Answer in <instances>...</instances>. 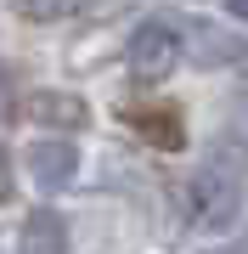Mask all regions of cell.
<instances>
[{"label": "cell", "instance_id": "2", "mask_svg": "<svg viewBox=\"0 0 248 254\" xmlns=\"http://www.w3.org/2000/svg\"><path fill=\"white\" fill-rule=\"evenodd\" d=\"M175 63H181V34L169 23H141L130 40V73L158 85L164 73H175Z\"/></svg>", "mask_w": 248, "mask_h": 254}, {"label": "cell", "instance_id": "9", "mask_svg": "<svg viewBox=\"0 0 248 254\" xmlns=\"http://www.w3.org/2000/svg\"><path fill=\"white\" fill-rule=\"evenodd\" d=\"M226 11H231L237 23H248V0H226Z\"/></svg>", "mask_w": 248, "mask_h": 254}, {"label": "cell", "instance_id": "5", "mask_svg": "<svg viewBox=\"0 0 248 254\" xmlns=\"http://www.w3.org/2000/svg\"><path fill=\"white\" fill-rule=\"evenodd\" d=\"M130 130H136L141 141H152V147H164V153H181L186 147V119L181 108H169V102H158V108H130Z\"/></svg>", "mask_w": 248, "mask_h": 254}, {"label": "cell", "instance_id": "7", "mask_svg": "<svg viewBox=\"0 0 248 254\" xmlns=\"http://www.w3.org/2000/svg\"><path fill=\"white\" fill-rule=\"evenodd\" d=\"M203 46H198V57L203 63H248V40H226V34H214V28H203Z\"/></svg>", "mask_w": 248, "mask_h": 254}, {"label": "cell", "instance_id": "8", "mask_svg": "<svg viewBox=\"0 0 248 254\" xmlns=\"http://www.w3.org/2000/svg\"><path fill=\"white\" fill-rule=\"evenodd\" d=\"M68 6H74V0H17V11H23V17H34V23H51V17H62Z\"/></svg>", "mask_w": 248, "mask_h": 254}, {"label": "cell", "instance_id": "1", "mask_svg": "<svg viewBox=\"0 0 248 254\" xmlns=\"http://www.w3.org/2000/svg\"><path fill=\"white\" fill-rule=\"evenodd\" d=\"M243 192H248V175L226 170L220 158H209L186 181V215H192V226H231L237 209H243Z\"/></svg>", "mask_w": 248, "mask_h": 254}, {"label": "cell", "instance_id": "11", "mask_svg": "<svg viewBox=\"0 0 248 254\" xmlns=\"http://www.w3.org/2000/svg\"><path fill=\"white\" fill-rule=\"evenodd\" d=\"M6 198H11V187H6V181H0V203H6Z\"/></svg>", "mask_w": 248, "mask_h": 254}, {"label": "cell", "instance_id": "4", "mask_svg": "<svg viewBox=\"0 0 248 254\" xmlns=\"http://www.w3.org/2000/svg\"><path fill=\"white\" fill-rule=\"evenodd\" d=\"M23 119L28 125H46V130H85L91 125V108L74 91H34V96H23Z\"/></svg>", "mask_w": 248, "mask_h": 254}, {"label": "cell", "instance_id": "3", "mask_svg": "<svg viewBox=\"0 0 248 254\" xmlns=\"http://www.w3.org/2000/svg\"><path fill=\"white\" fill-rule=\"evenodd\" d=\"M23 170L34 175V187H40V192H62V187L79 175V147H74V141H62V136L34 141V147L23 153Z\"/></svg>", "mask_w": 248, "mask_h": 254}, {"label": "cell", "instance_id": "10", "mask_svg": "<svg viewBox=\"0 0 248 254\" xmlns=\"http://www.w3.org/2000/svg\"><path fill=\"white\" fill-rule=\"evenodd\" d=\"M214 254H248V243H231V249H214Z\"/></svg>", "mask_w": 248, "mask_h": 254}, {"label": "cell", "instance_id": "6", "mask_svg": "<svg viewBox=\"0 0 248 254\" xmlns=\"http://www.w3.org/2000/svg\"><path fill=\"white\" fill-rule=\"evenodd\" d=\"M17 254H68V220L56 209H34L17 232Z\"/></svg>", "mask_w": 248, "mask_h": 254}]
</instances>
